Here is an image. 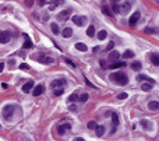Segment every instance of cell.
I'll return each mask as SVG.
<instances>
[{
  "label": "cell",
  "instance_id": "ffe728a7",
  "mask_svg": "<svg viewBox=\"0 0 159 141\" xmlns=\"http://www.w3.org/2000/svg\"><path fill=\"white\" fill-rule=\"evenodd\" d=\"M75 49L77 50H81V52H87L88 50V46L84 45V43H81V42H78V43H75Z\"/></svg>",
  "mask_w": 159,
  "mask_h": 141
},
{
  "label": "cell",
  "instance_id": "44dd1931",
  "mask_svg": "<svg viewBox=\"0 0 159 141\" xmlns=\"http://www.w3.org/2000/svg\"><path fill=\"white\" fill-rule=\"evenodd\" d=\"M148 108H149L151 110H158V109H159V103H158V101H152V102H149Z\"/></svg>",
  "mask_w": 159,
  "mask_h": 141
},
{
  "label": "cell",
  "instance_id": "f35d334b",
  "mask_svg": "<svg viewBox=\"0 0 159 141\" xmlns=\"http://www.w3.org/2000/svg\"><path fill=\"white\" fill-rule=\"evenodd\" d=\"M25 6L32 7V6H34V0H25Z\"/></svg>",
  "mask_w": 159,
  "mask_h": 141
},
{
  "label": "cell",
  "instance_id": "5bb4252c",
  "mask_svg": "<svg viewBox=\"0 0 159 141\" xmlns=\"http://www.w3.org/2000/svg\"><path fill=\"white\" fill-rule=\"evenodd\" d=\"M34 87H35L34 81H28V82H27V84H25V85L22 87V91H24V92H25V94H27V92H29V91L32 90V88H34Z\"/></svg>",
  "mask_w": 159,
  "mask_h": 141
},
{
  "label": "cell",
  "instance_id": "7bdbcfd3",
  "mask_svg": "<svg viewBox=\"0 0 159 141\" xmlns=\"http://www.w3.org/2000/svg\"><path fill=\"white\" fill-rule=\"evenodd\" d=\"M126 98H127V94H126V92H123V94L119 95V99H126Z\"/></svg>",
  "mask_w": 159,
  "mask_h": 141
},
{
  "label": "cell",
  "instance_id": "ab89813d",
  "mask_svg": "<svg viewBox=\"0 0 159 141\" xmlns=\"http://www.w3.org/2000/svg\"><path fill=\"white\" fill-rule=\"evenodd\" d=\"M20 68H22V70H29V66L25 64V63H22V64H20Z\"/></svg>",
  "mask_w": 159,
  "mask_h": 141
},
{
  "label": "cell",
  "instance_id": "9a60e30c",
  "mask_svg": "<svg viewBox=\"0 0 159 141\" xmlns=\"http://www.w3.org/2000/svg\"><path fill=\"white\" fill-rule=\"evenodd\" d=\"M137 80H140V81H148V82H151V84H155V80L146 77L145 74H140V76L137 77Z\"/></svg>",
  "mask_w": 159,
  "mask_h": 141
},
{
  "label": "cell",
  "instance_id": "f546056e",
  "mask_svg": "<svg viewBox=\"0 0 159 141\" xmlns=\"http://www.w3.org/2000/svg\"><path fill=\"white\" fill-rule=\"evenodd\" d=\"M77 99H78V94L77 92H74V94H71L69 96V102H75Z\"/></svg>",
  "mask_w": 159,
  "mask_h": 141
},
{
  "label": "cell",
  "instance_id": "b9f144b4",
  "mask_svg": "<svg viewBox=\"0 0 159 141\" xmlns=\"http://www.w3.org/2000/svg\"><path fill=\"white\" fill-rule=\"evenodd\" d=\"M85 84H87V85H88V87H92V88H96V87H95L94 84H92V82H89V81H88V78H85Z\"/></svg>",
  "mask_w": 159,
  "mask_h": 141
},
{
  "label": "cell",
  "instance_id": "74e56055",
  "mask_svg": "<svg viewBox=\"0 0 159 141\" xmlns=\"http://www.w3.org/2000/svg\"><path fill=\"white\" fill-rule=\"evenodd\" d=\"M113 13H119V9H120V6H117L116 3H113Z\"/></svg>",
  "mask_w": 159,
  "mask_h": 141
},
{
  "label": "cell",
  "instance_id": "2e32d148",
  "mask_svg": "<svg viewBox=\"0 0 159 141\" xmlns=\"http://www.w3.org/2000/svg\"><path fill=\"white\" fill-rule=\"evenodd\" d=\"M141 67H142V64L140 63V62H137V60L131 63V70H134V71H140V70H141Z\"/></svg>",
  "mask_w": 159,
  "mask_h": 141
},
{
  "label": "cell",
  "instance_id": "7402d4cb",
  "mask_svg": "<svg viewBox=\"0 0 159 141\" xmlns=\"http://www.w3.org/2000/svg\"><path fill=\"white\" fill-rule=\"evenodd\" d=\"M95 130H96V136L98 137H102L103 134H105V127H103V126H96Z\"/></svg>",
  "mask_w": 159,
  "mask_h": 141
},
{
  "label": "cell",
  "instance_id": "3957f363",
  "mask_svg": "<svg viewBox=\"0 0 159 141\" xmlns=\"http://www.w3.org/2000/svg\"><path fill=\"white\" fill-rule=\"evenodd\" d=\"M13 113H14L13 105H6V106L3 108V117H4V119H10V117L13 116Z\"/></svg>",
  "mask_w": 159,
  "mask_h": 141
},
{
  "label": "cell",
  "instance_id": "4dcf8cb0",
  "mask_svg": "<svg viewBox=\"0 0 159 141\" xmlns=\"http://www.w3.org/2000/svg\"><path fill=\"white\" fill-rule=\"evenodd\" d=\"M102 11H103V14H106V16H109V17L112 16V11L109 10L108 6H103V7H102Z\"/></svg>",
  "mask_w": 159,
  "mask_h": 141
},
{
  "label": "cell",
  "instance_id": "bcb514c9",
  "mask_svg": "<svg viewBox=\"0 0 159 141\" xmlns=\"http://www.w3.org/2000/svg\"><path fill=\"white\" fill-rule=\"evenodd\" d=\"M3 68H4V63H0V73L3 71Z\"/></svg>",
  "mask_w": 159,
  "mask_h": 141
},
{
  "label": "cell",
  "instance_id": "cb8c5ba5",
  "mask_svg": "<svg viewBox=\"0 0 159 141\" xmlns=\"http://www.w3.org/2000/svg\"><path fill=\"white\" fill-rule=\"evenodd\" d=\"M87 35H88L89 38L95 36V27H94V25H89V27H88V30H87Z\"/></svg>",
  "mask_w": 159,
  "mask_h": 141
},
{
  "label": "cell",
  "instance_id": "ee69618b",
  "mask_svg": "<svg viewBox=\"0 0 159 141\" xmlns=\"http://www.w3.org/2000/svg\"><path fill=\"white\" fill-rule=\"evenodd\" d=\"M99 63H101V66H102V68H106V62H105V60H101Z\"/></svg>",
  "mask_w": 159,
  "mask_h": 141
},
{
  "label": "cell",
  "instance_id": "7a4b0ae2",
  "mask_svg": "<svg viewBox=\"0 0 159 141\" xmlns=\"http://www.w3.org/2000/svg\"><path fill=\"white\" fill-rule=\"evenodd\" d=\"M73 22L77 27H84L87 24V17H85V16H74V17H73Z\"/></svg>",
  "mask_w": 159,
  "mask_h": 141
},
{
  "label": "cell",
  "instance_id": "d6a6232c",
  "mask_svg": "<svg viewBox=\"0 0 159 141\" xmlns=\"http://www.w3.org/2000/svg\"><path fill=\"white\" fill-rule=\"evenodd\" d=\"M27 38V36H25ZM32 47V42H31L29 39L27 38V41H25V43H24V49H31Z\"/></svg>",
  "mask_w": 159,
  "mask_h": 141
},
{
  "label": "cell",
  "instance_id": "ac0fdd59",
  "mask_svg": "<svg viewBox=\"0 0 159 141\" xmlns=\"http://www.w3.org/2000/svg\"><path fill=\"white\" fill-rule=\"evenodd\" d=\"M119 57H120V53H119L117 50H112L110 53H109V59L112 60V62L113 60H117Z\"/></svg>",
  "mask_w": 159,
  "mask_h": 141
},
{
  "label": "cell",
  "instance_id": "e575fe53",
  "mask_svg": "<svg viewBox=\"0 0 159 141\" xmlns=\"http://www.w3.org/2000/svg\"><path fill=\"white\" fill-rule=\"evenodd\" d=\"M88 98H89V95H88V94H82L81 98H80V101H81V102H87V101H88Z\"/></svg>",
  "mask_w": 159,
  "mask_h": 141
},
{
  "label": "cell",
  "instance_id": "83f0119b",
  "mask_svg": "<svg viewBox=\"0 0 159 141\" xmlns=\"http://www.w3.org/2000/svg\"><path fill=\"white\" fill-rule=\"evenodd\" d=\"M112 122H113L115 126L119 124V115H117V113H112Z\"/></svg>",
  "mask_w": 159,
  "mask_h": 141
},
{
  "label": "cell",
  "instance_id": "277c9868",
  "mask_svg": "<svg viewBox=\"0 0 159 141\" xmlns=\"http://www.w3.org/2000/svg\"><path fill=\"white\" fill-rule=\"evenodd\" d=\"M70 14H71V9H66V10H63L61 13L57 14V20H60V21H66V20H69Z\"/></svg>",
  "mask_w": 159,
  "mask_h": 141
},
{
  "label": "cell",
  "instance_id": "681fc988",
  "mask_svg": "<svg viewBox=\"0 0 159 141\" xmlns=\"http://www.w3.org/2000/svg\"><path fill=\"white\" fill-rule=\"evenodd\" d=\"M39 1H42V3H43V1H46V0H39Z\"/></svg>",
  "mask_w": 159,
  "mask_h": 141
},
{
  "label": "cell",
  "instance_id": "9c48e42d",
  "mask_svg": "<svg viewBox=\"0 0 159 141\" xmlns=\"http://www.w3.org/2000/svg\"><path fill=\"white\" fill-rule=\"evenodd\" d=\"M130 9H131V4H130L129 1H126V3H123V4L120 6V9H119V13L121 14H127L130 11Z\"/></svg>",
  "mask_w": 159,
  "mask_h": 141
},
{
  "label": "cell",
  "instance_id": "52a82bcc",
  "mask_svg": "<svg viewBox=\"0 0 159 141\" xmlns=\"http://www.w3.org/2000/svg\"><path fill=\"white\" fill-rule=\"evenodd\" d=\"M70 128H71V124L70 123H63V124H60V126L57 127V133H59L60 136H63V134H64L67 130H70Z\"/></svg>",
  "mask_w": 159,
  "mask_h": 141
},
{
  "label": "cell",
  "instance_id": "d4e9b609",
  "mask_svg": "<svg viewBox=\"0 0 159 141\" xmlns=\"http://www.w3.org/2000/svg\"><path fill=\"white\" fill-rule=\"evenodd\" d=\"M98 38H99V41H103V39H106V38H108V31H105V30L99 31Z\"/></svg>",
  "mask_w": 159,
  "mask_h": 141
},
{
  "label": "cell",
  "instance_id": "6da1fadb",
  "mask_svg": "<svg viewBox=\"0 0 159 141\" xmlns=\"http://www.w3.org/2000/svg\"><path fill=\"white\" fill-rule=\"evenodd\" d=\"M110 80L115 81L116 84H119V85H126V84L129 82L127 74L121 73V71H119V73H112V74H110Z\"/></svg>",
  "mask_w": 159,
  "mask_h": 141
},
{
  "label": "cell",
  "instance_id": "4fadbf2b",
  "mask_svg": "<svg viewBox=\"0 0 159 141\" xmlns=\"http://www.w3.org/2000/svg\"><path fill=\"white\" fill-rule=\"evenodd\" d=\"M50 87H53V88H57V87H66V80H55V81H52Z\"/></svg>",
  "mask_w": 159,
  "mask_h": 141
},
{
  "label": "cell",
  "instance_id": "e0dca14e",
  "mask_svg": "<svg viewBox=\"0 0 159 141\" xmlns=\"http://www.w3.org/2000/svg\"><path fill=\"white\" fill-rule=\"evenodd\" d=\"M151 62H152V64H155V67H158V66H159L158 53H152V55H151Z\"/></svg>",
  "mask_w": 159,
  "mask_h": 141
},
{
  "label": "cell",
  "instance_id": "c3c4849f",
  "mask_svg": "<svg viewBox=\"0 0 159 141\" xmlns=\"http://www.w3.org/2000/svg\"><path fill=\"white\" fill-rule=\"evenodd\" d=\"M113 3H119V1H121V0H112Z\"/></svg>",
  "mask_w": 159,
  "mask_h": 141
},
{
  "label": "cell",
  "instance_id": "7c38bea8",
  "mask_svg": "<svg viewBox=\"0 0 159 141\" xmlns=\"http://www.w3.org/2000/svg\"><path fill=\"white\" fill-rule=\"evenodd\" d=\"M61 35H63V38H71L73 36V30L70 27H66L64 30L61 31Z\"/></svg>",
  "mask_w": 159,
  "mask_h": 141
},
{
  "label": "cell",
  "instance_id": "484cf974",
  "mask_svg": "<svg viewBox=\"0 0 159 141\" xmlns=\"http://www.w3.org/2000/svg\"><path fill=\"white\" fill-rule=\"evenodd\" d=\"M50 30H52V32H53L55 35L60 34V31H59V25H57V24H52V25H50Z\"/></svg>",
  "mask_w": 159,
  "mask_h": 141
},
{
  "label": "cell",
  "instance_id": "5b68a950",
  "mask_svg": "<svg viewBox=\"0 0 159 141\" xmlns=\"http://www.w3.org/2000/svg\"><path fill=\"white\" fill-rule=\"evenodd\" d=\"M38 62L39 63H43V64H52V63H55V59L53 57H49V56H39L38 57Z\"/></svg>",
  "mask_w": 159,
  "mask_h": 141
},
{
  "label": "cell",
  "instance_id": "8d00e7d4",
  "mask_svg": "<svg viewBox=\"0 0 159 141\" xmlns=\"http://www.w3.org/2000/svg\"><path fill=\"white\" fill-rule=\"evenodd\" d=\"M113 47H115V42H109V43H108V46H106V50L110 52V50L113 49Z\"/></svg>",
  "mask_w": 159,
  "mask_h": 141
},
{
  "label": "cell",
  "instance_id": "f1b7e54d",
  "mask_svg": "<svg viewBox=\"0 0 159 141\" xmlns=\"http://www.w3.org/2000/svg\"><path fill=\"white\" fill-rule=\"evenodd\" d=\"M64 62H66V63H67V64H69L70 67H73V68H75V67H77V64L74 63L73 60H70L69 57H64Z\"/></svg>",
  "mask_w": 159,
  "mask_h": 141
},
{
  "label": "cell",
  "instance_id": "ba28073f",
  "mask_svg": "<svg viewBox=\"0 0 159 141\" xmlns=\"http://www.w3.org/2000/svg\"><path fill=\"white\" fill-rule=\"evenodd\" d=\"M140 17H141V14H140V11H135V13L133 14V16H131V17H130V20H129V24L131 27H134L135 25V24H137V21L138 20H140Z\"/></svg>",
  "mask_w": 159,
  "mask_h": 141
},
{
  "label": "cell",
  "instance_id": "4316f807",
  "mask_svg": "<svg viewBox=\"0 0 159 141\" xmlns=\"http://www.w3.org/2000/svg\"><path fill=\"white\" fill-rule=\"evenodd\" d=\"M123 56H124L126 59H131V57L134 56V52H133V50H130V49H127V50L123 53Z\"/></svg>",
  "mask_w": 159,
  "mask_h": 141
},
{
  "label": "cell",
  "instance_id": "d6986e66",
  "mask_svg": "<svg viewBox=\"0 0 159 141\" xmlns=\"http://www.w3.org/2000/svg\"><path fill=\"white\" fill-rule=\"evenodd\" d=\"M126 62H115L113 64H110V68H121V67H124L126 66Z\"/></svg>",
  "mask_w": 159,
  "mask_h": 141
},
{
  "label": "cell",
  "instance_id": "7dc6e473",
  "mask_svg": "<svg viewBox=\"0 0 159 141\" xmlns=\"http://www.w3.org/2000/svg\"><path fill=\"white\" fill-rule=\"evenodd\" d=\"M1 87H3L4 90H6V88H9V85H7V82H3V84H1Z\"/></svg>",
  "mask_w": 159,
  "mask_h": 141
},
{
  "label": "cell",
  "instance_id": "603a6c76",
  "mask_svg": "<svg viewBox=\"0 0 159 141\" xmlns=\"http://www.w3.org/2000/svg\"><path fill=\"white\" fill-rule=\"evenodd\" d=\"M152 87H154V84H151V82H144L141 85V90L142 91H151L152 90Z\"/></svg>",
  "mask_w": 159,
  "mask_h": 141
},
{
  "label": "cell",
  "instance_id": "30bf717a",
  "mask_svg": "<svg viewBox=\"0 0 159 141\" xmlns=\"http://www.w3.org/2000/svg\"><path fill=\"white\" fill-rule=\"evenodd\" d=\"M63 3H64L63 0H52L50 3H49V10H50V11H53L57 6H61Z\"/></svg>",
  "mask_w": 159,
  "mask_h": 141
},
{
  "label": "cell",
  "instance_id": "f6af8a7d",
  "mask_svg": "<svg viewBox=\"0 0 159 141\" xmlns=\"http://www.w3.org/2000/svg\"><path fill=\"white\" fill-rule=\"evenodd\" d=\"M71 112H74V110H77V106H74V105H70V108H69Z\"/></svg>",
  "mask_w": 159,
  "mask_h": 141
},
{
  "label": "cell",
  "instance_id": "8fae6325",
  "mask_svg": "<svg viewBox=\"0 0 159 141\" xmlns=\"http://www.w3.org/2000/svg\"><path fill=\"white\" fill-rule=\"evenodd\" d=\"M43 92V84H39V85L34 87V91H32V95L34 96H39V95Z\"/></svg>",
  "mask_w": 159,
  "mask_h": 141
},
{
  "label": "cell",
  "instance_id": "d590c367",
  "mask_svg": "<svg viewBox=\"0 0 159 141\" xmlns=\"http://www.w3.org/2000/svg\"><path fill=\"white\" fill-rule=\"evenodd\" d=\"M141 126H142V127H145V128H151V123H148L146 120H142V122H141Z\"/></svg>",
  "mask_w": 159,
  "mask_h": 141
},
{
  "label": "cell",
  "instance_id": "836d02e7",
  "mask_svg": "<svg viewBox=\"0 0 159 141\" xmlns=\"http://www.w3.org/2000/svg\"><path fill=\"white\" fill-rule=\"evenodd\" d=\"M96 126H98V124H96V122H94V120L88 123V128H91V130H95V127H96Z\"/></svg>",
  "mask_w": 159,
  "mask_h": 141
},
{
  "label": "cell",
  "instance_id": "1f68e13d",
  "mask_svg": "<svg viewBox=\"0 0 159 141\" xmlns=\"http://www.w3.org/2000/svg\"><path fill=\"white\" fill-rule=\"evenodd\" d=\"M63 92H64V88H55V96H60V95H63Z\"/></svg>",
  "mask_w": 159,
  "mask_h": 141
},
{
  "label": "cell",
  "instance_id": "8992f818",
  "mask_svg": "<svg viewBox=\"0 0 159 141\" xmlns=\"http://www.w3.org/2000/svg\"><path fill=\"white\" fill-rule=\"evenodd\" d=\"M11 38V35H10L9 31H1L0 32V43H7Z\"/></svg>",
  "mask_w": 159,
  "mask_h": 141
},
{
  "label": "cell",
  "instance_id": "60d3db41",
  "mask_svg": "<svg viewBox=\"0 0 159 141\" xmlns=\"http://www.w3.org/2000/svg\"><path fill=\"white\" fill-rule=\"evenodd\" d=\"M145 32L146 34H156V31L152 30V28H145Z\"/></svg>",
  "mask_w": 159,
  "mask_h": 141
}]
</instances>
